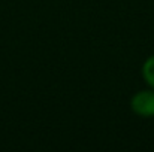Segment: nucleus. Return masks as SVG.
<instances>
[{"mask_svg": "<svg viewBox=\"0 0 154 152\" xmlns=\"http://www.w3.org/2000/svg\"><path fill=\"white\" fill-rule=\"evenodd\" d=\"M130 109L141 118H154V88L135 93L130 100Z\"/></svg>", "mask_w": 154, "mask_h": 152, "instance_id": "nucleus-1", "label": "nucleus"}, {"mask_svg": "<svg viewBox=\"0 0 154 152\" xmlns=\"http://www.w3.org/2000/svg\"><path fill=\"white\" fill-rule=\"evenodd\" d=\"M142 78L150 88H154V55H150L142 64Z\"/></svg>", "mask_w": 154, "mask_h": 152, "instance_id": "nucleus-2", "label": "nucleus"}]
</instances>
